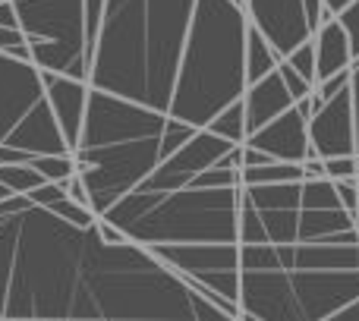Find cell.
Wrapping results in <instances>:
<instances>
[{
	"label": "cell",
	"instance_id": "obj_8",
	"mask_svg": "<svg viewBox=\"0 0 359 321\" xmlns=\"http://www.w3.org/2000/svg\"><path fill=\"white\" fill-rule=\"evenodd\" d=\"M309 149L312 158H347L356 155V114L353 92L344 88L309 120Z\"/></svg>",
	"mask_w": 359,
	"mask_h": 321
},
{
	"label": "cell",
	"instance_id": "obj_1",
	"mask_svg": "<svg viewBox=\"0 0 359 321\" xmlns=\"http://www.w3.org/2000/svg\"><path fill=\"white\" fill-rule=\"evenodd\" d=\"M0 321H240L149 249L35 205L0 202Z\"/></svg>",
	"mask_w": 359,
	"mask_h": 321
},
{
	"label": "cell",
	"instance_id": "obj_29",
	"mask_svg": "<svg viewBox=\"0 0 359 321\" xmlns=\"http://www.w3.org/2000/svg\"><path fill=\"white\" fill-rule=\"evenodd\" d=\"M4 198H10V192H6V186H0V202H4Z\"/></svg>",
	"mask_w": 359,
	"mask_h": 321
},
{
	"label": "cell",
	"instance_id": "obj_26",
	"mask_svg": "<svg viewBox=\"0 0 359 321\" xmlns=\"http://www.w3.org/2000/svg\"><path fill=\"white\" fill-rule=\"evenodd\" d=\"M303 173H306V179H328L325 177V160L322 158H306Z\"/></svg>",
	"mask_w": 359,
	"mask_h": 321
},
{
	"label": "cell",
	"instance_id": "obj_5",
	"mask_svg": "<svg viewBox=\"0 0 359 321\" xmlns=\"http://www.w3.org/2000/svg\"><path fill=\"white\" fill-rule=\"evenodd\" d=\"M196 132L164 114L88 88L86 123L73 158L92 198V211L101 217Z\"/></svg>",
	"mask_w": 359,
	"mask_h": 321
},
{
	"label": "cell",
	"instance_id": "obj_17",
	"mask_svg": "<svg viewBox=\"0 0 359 321\" xmlns=\"http://www.w3.org/2000/svg\"><path fill=\"white\" fill-rule=\"evenodd\" d=\"M287 63H290L293 69H297L299 76H303L306 82H312L316 86V44H312V38L309 41H303L297 50H290V54L284 57Z\"/></svg>",
	"mask_w": 359,
	"mask_h": 321
},
{
	"label": "cell",
	"instance_id": "obj_23",
	"mask_svg": "<svg viewBox=\"0 0 359 321\" xmlns=\"http://www.w3.org/2000/svg\"><path fill=\"white\" fill-rule=\"evenodd\" d=\"M334 189H337V198H341L344 208H347L350 214H359V186H356V179H337Z\"/></svg>",
	"mask_w": 359,
	"mask_h": 321
},
{
	"label": "cell",
	"instance_id": "obj_3",
	"mask_svg": "<svg viewBox=\"0 0 359 321\" xmlns=\"http://www.w3.org/2000/svg\"><path fill=\"white\" fill-rule=\"evenodd\" d=\"M243 145L198 130L101 214L130 243L236 306Z\"/></svg>",
	"mask_w": 359,
	"mask_h": 321
},
{
	"label": "cell",
	"instance_id": "obj_19",
	"mask_svg": "<svg viewBox=\"0 0 359 321\" xmlns=\"http://www.w3.org/2000/svg\"><path fill=\"white\" fill-rule=\"evenodd\" d=\"M278 73H280V79H284L287 92L293 95V101H303V98H309V95H312V88H316V86H312V82H306L303 76H299L297 69H293L287 60H280V63H278Z\"/></svg>",
	"mask_w": 359,
	"mask_h": 321
},
{
	"label": "cell",
	"instance_id": "obj_12",
	"mask_svg": "<svg viewBox=\"0 0 359 321\" xmlns=\"http://www.w3.org/2000/svg\"><path fill=\"white\" fill-rule=\"evenodd\" d=\"M316 82L331 79V76L344 73V69L353 67V48H350V35L341 25V19H328L325 25H318L316 35Z\"/></svg>",
	"mask_w": 359,
	"mask_h": 321
},
{
	"label": "cell",
	"instance_id": "obj_11",
	"mask_svg": "<svg viewBox=\"0 0 359 321\" xmlns=\"http://www.w3.org/2000/svg\"><path fill=\"white\" fill-rule=\"evenodd\" d=\"M293 104H297V101H293V95L287 92V86H284L278 69L268 73L265 79H259L255 86H246V92H243L246 136H252V132H259L262 126H268L271 120H278L280 114L290 111Z\"/></svg>",
	"mask_w": 359,
	"mask_h": 321
},
{
	"label": "cell",
	"instance_id": "obj_18",
	"mask_svg": "<svg viewBox=\"0 0 359 321\" xmlns=\"http://www.w3.org/2000/svg\"><path fill=\"white\" fill-rule=\"evenodd\" d=\"M0 54L19 57V60H32V50H29V38H25V32L0 25Z\"/></svg>",
	"mask_w": 359,
	"mask_h": 321
},
{
	"label": "cell",
	"instance_id": "obj_7",
	"mask_svg": "<svg viewBox=\"0 0 359 321\" xmlns=\"http://www.w3.org/2000/svg\"><path fill=\"white\" fill-rule=\"evenodd\" d=\"M243 6H246L249 25H255L271 41L280 60L312 38L303 0H243Z\"/></svg>",
	"mask_w": 359,
	"mask_h": 321
},
{
	"label": "cell",
	"instance_id": "obj_32",
	"mask_svg": "<svg viewBox=\"0 0 359 321\" xmlns=\"http://www.w3.org/2000/svg\"><path fill=\"white\" fill-rule=\"evenodd\" d=\"M240 4H243V0H240Z\"/></svg>",
	"mask_w": 359,
	"mask_h": 321
},
{
	"label": "cell",
	"instance_id": "obj_2",
	"mask_svg": "<svg viewBox=\"0 0 359 321\" xmlns=\"http://www.w3.org/2000/svg\"><path fill=\"white\" fill-rule=\"evenodd\" d=\"M246 29L240 0H104L86 82L205 130L246 92Z\"/></svg>",
	"mask_w": 359,
	"mask_h": 321
},
{
	"label": "cell",
	"instance_id": "obj_25",
	"mask_svg": "<svg viewBox=\"0 0 359 321\" xmlns=\"http://www.w3.org/2000/svg\"><path fill=\"white\" fill-rule=\"evenodd\" d=\"M0 25H6V29H19V16H16L13 0H0Z\"/></svg>",
	"mask_w": 359,
	"mask_h": 321
},
{
	"label": "cell",
	"instance_id": "obj_21",
	"mask_svg": "<svg viewBox=\"0 0 359 321\" xmlns=\"http://www.w3.org/2000/svg\"><path fill=\"white\" fill-rule=\"evenodd\" d=\"M337 19H341V25L347 29L350 35V48H353V60L359 57V0L353 4H347L341 13H337Z\"/></svg>",
	"mask_w": 359,
	"mask_h": 321
},
{
	"label": "cell",
	"instance_id": "obj_15",
	"mask_svg": "<svg viewBox=\"0 0 359 321\" xmlns=\"http://www.w3.org/2000/svg\"><path fill=\"white\" fill-rule=\"evenodd\" d=\"M41 183H48V179L32 164H0V186H6L10 196H29Z\"/></svg>",
	"mask_w": 359,
	"mask_h": 321
},
{
	"label": "cell",
	"instance_id": "obj_28",
	"mask_svg": "<svg viewBox=\"0 0 359 321\" xmlns=\"http://www.w3.org/2000/svg\"><path fill=\"white\" fill-rule=\"evenodd\" d=\"M325 4H328L331 10H334V13H341L344 6H347V4H353V0H325Z\"/></svg>",
	"mask_w": 359,
	"mask_h": 321
},
{
	"label": "cell",
	"instance_id": "obj_30",
	"mask_svg": "<svg viewBox=\"0 0 359 321\" xmlns=\"http://www.w3.org/2000/svg\"><path fill=\"white\" fill-rule=\"evenodd\" d=\"M240 321H259V318H252V315H240Z\"/></svg>",
	"mask_w": 359,
	"mask_h": 321
},
{
	"label": "cell",
	"instance_id": "obj_22",
	"mask_svg": "<svg viewBox=\"0 0 359 321\" xmlns=\"http://www.w3.org/2000/svg\"><path fill=\"white\" fill-rule=\"evenodd\" d=\"M29 198L35 205H44V208H54L57 202H63L67 198V189H63V183H41L38 189L29 192Z\"/></svg>",
	"mask_w": 359,
	"mask_h": 321
},
{
	"label": "cell",
	"instance_id": "obj_24",
	"mask_svg": "<svg viewBox=\"0 0 359 321\" xmlns=\"http://www.w3.org/2000/svg\"><path fill=\"white\" fill-rule=\"evenodd\" d=\"M350 92H353V114H356V155H359V57L350 67Z\"/></svg>",
	"mask_w": 359,
	"mask_h": 321
},
{
	"label": "cell",
	"instance_id": "obj_13",
	"mask_svg": "<svg viewBox=\"0 0 359 321\" xmlns=\"http://www.w3.org/2000/svg\"><path fill=\"white\" fill-rule=\"evenodd\" d=\"M278 63H280V54L271 48V41L255 25H249L246 29V86H255L268 73H274Z\"/></svg>",
	"mask_w": 359,
	"mask_h": 321
},
{
	"label": "cell",
	"instance_id": "obj_14",
	"mask_svg": "<svg viewBox=\"0 0 359 321\" xmlns=\"http://www.w3.org/2000/svg\"><path fill=\"white\" fill-rule=\"evenodd\" d=\"M205 130L215 132V136H221V139H227L230 145L246 142V111H243V98L233 101L230 107H224V111L217 114L208 126H205Z\"/></svg>",
	"mask_w": 359,
	"mask_h": 321
},
{
	"label": "cell",
	"instance_id": "obj_10",
	"mask_svg": "<svg viewBox=\"0 0 359 321\" xmlns=\"http://www.w3.org/2000/svg\"><path fill=\"white\" fill-rule=\"evenodd\" d=\"M44 92H48L50 111L57 117L63 139H67L69 151H76L82 136V123H86V107H88V82L86 79H73V76L63 73H44Z\"/></svg>",
	"mask_w": 359,
	"mask_h": 321
},
{
	"label": "cell",
	"instance_id": "obj_31",
	"mask_svg": "<svg viewBox=\"0 0 359 321\" xmlns=\"http://www.w3.org/2000/svg\"><path fill=\"white\" fill-rule=\"evenodd\" d=\"M356 221H359V214H356Z\"/></svg>",
	"mask_w": 359,
	"mask_h": 321
},
{
	"label": "cell",
	"instance_id": "obj_9",
	"mask_svg": "<svg viewBox=\"0 0 359 321\" xmlns=\"http://www.w3.org/2000/svg\"><path fill=\"white\" fill-rule=\"evenodd\" d=\"M249 149L265 151L271 160H280V164H303L306 158H312L309 149V120L297 111V104L290 111H284L278 120H271L268 126H262L259 132L246 136Z\"/></svg>",
	"mask_w": 359,
	"mask_h": 321
},
{
	"label": "cell",
	"instance_id": "obj_4",
	"mask_svg": "<svg viewBox=\"0 0 359 321\" xmlns=\"http://www.w3.org/2000/svg\"><path fill=\"white\" fill-rule=\"evenodd\" d=\"M236 309L259 321H325L359 299V221L344 205L312 208L303 183L278 208L240 198Z\"/></svg>",
	"mask_w": 359,
	"mask_h": 321
},
{
	"label": "cell",
	"instance_id": "obj_6",
	"mask_svg": "<svg viewBox=\"0 0 359 321\" xmlns=\"http://www.w3.org/2000/svg\"><path fill=\"white\" fill-rule=\"evenodd\" d=\"M0 149L29 155H73L32 60L0 54Z\"/></svg>",
	"mask_w": 359,
	"mask_h": 321
},
{
	"label": "cell",
	"instance_id": "obj_20",
	"mask_svg": "<svg viewBox=\"0 0 359 321\" xmlns=\"http://www.w3.org/2000/svg\"><path fill=\"white\" fill-rule=\"evenodd\" d=\"M325 177L328 179H356L359 177V164H356V155H347V158H328L325 160Z\"/></svg>",
	"mask_w": 359,
	"mask_h": 321
},
{
	"label": "cell",
	"instance_id": "obj_27",
	"mask_svg": "<svg viewBox=\"0 0 359 321\" xmlns=\"http://www.w3.org/2000/svg\"><path fill=\"white\" fill-rule=\"evenodd\" d=\"M262 164H271V158L265 151H255L249 145H243V167H262Z\"/></svg>",
	"mask_w": 359,
	"mask_h": 321
},
{
	"label": "cell",
	"instance_id": "obj_16",
	"mask_svg": "<svg viewBox=\"0 0 359 321\" xmlns=\"http://www.w3.org/2000/svg\"><path fill=\"white\" fill-rule=\"evenodd\" d=\"M38 173H41L48 183H63V179L76 177L79 167H76V158L73 155H35L29 160Z\"/></svg>",
	"mask_w": 359,
	"mask_h": 321
}]
</instances>
